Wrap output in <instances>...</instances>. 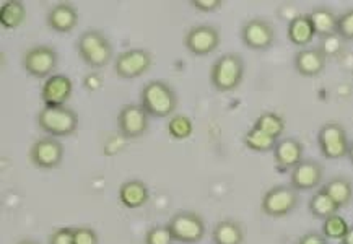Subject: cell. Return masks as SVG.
<instances>
[{
  "instance_id": "6da1fadb",
  "label": "cell",
  "mask_w": 353,
  "mask_h": 244,
  "mask_svg": "<svg viewBox=\"0 0 353 244\" xmlns=\"http://www.w3.org/2000/svg\"><path fill=\"white\" fill-rule=\"evenodd\" d=\"M140 106L150 117L166 119L178 110V94L166 81L152 80L140 92Z\"/></svg>"
},
{
  "instance_id": "7a4b0ae2",
  "label": "cell",
  "mask_w": 353,
  "mask_h": 244,
  "mask_svg": "<svg viewBox=\"0 0 353 244\" xmlns=\"http://www.w3.org/2000/svg\"><path fill=\"white\" fill-rule=\"evenodd\" d=\"M77 52L90 69H105L112 59V44L103 31L90 28L77 39Z\"/></svg>"
},
{
  "instance_id": "3957f363",
  "label": "cell",
  "mask_w": 353,
  "mask_h": 244,
  "mask_svg": "<svg viewBox=\"0 0 353 244\" xmlns=\"http://www.w3.org/2000/svg\"><path fill=\"white\" fill-rule=\"evenodd\" d=\"M246 64L244 59L236 52H226L212 64L210 83L216 92H234L243 83Z\"/></svg>"
},
{
  "instance_id": "277c9868",
  "label": "cell",
  "mask_w": 353,
  "mask_h": 244,
  "mask_svg": "<svg viewBox=\"0 0 353 244\" xmlns=\"http://www.w3.org/2000/svg\"><path fill=\"white\" fill-rule=\"evenodd\" d=\"M36 124L49 137H69L79 129V114L69 106H44L41 108L38 116H36Z\"/></svg>"
},
{
  "instance_id": "5b68a950",
  "label": "cell",
  "mask_w": 353,
  "mask_h": 244,
  "mask_svg": "<svg viewBox=\"0 0 353 244\" xmlns=\"http://www.w3.org/2000/svg\"><path fill=\"white\" fill-rule=\"evenodd\" d=\"M166 225L176 243L197 244L205 236V220L194 210L176 212Z\"/></svg>"
},
{
  "instance_id": "8992f818",
  "label": "cell",
  "mask_w": 353,
  "mask_h": 244,
  "mask_svg": "<svg viewBox=\"0 0 353 244\" xmlns=\"http://www.w3.org/2000/svg\"><path fill=\"white\" fill-rule=\"evenodd\" d=\"M300 203V194L296 189H293L290 184H277L270 187L264 194L261 202V210L267 216L272 218H282L292 214Z\"/></svg>"
},
{
  "instance_id": "52a82bcc",
  "label": "cell",
  "mask_w": 353,
  "mask_h": 244,
  "mask_svg": "<svg viewBox=\"0 0 353 244\" xmlns=\"http://www.w3.org/2000/svg\"><path fill=\"white\" fill-rule=\"evenodd\" d=\"M318 145L321 155L327 160H342L348 156V142L347 132L339 122H325L318 132Z\"/></svg>"
},
{
  "instance_id": "ba28073f",
  "label": "cell",
  "mask_w": 353,
  "mask_h": 244,
  "mask_svg": "<svg viewBox=\"0 0 353 244\" xmlns=\"http://www.w3.org/2000/svg\"><path fill=\"white\" fill-rule=\"evenodd\" d=\"M153 65V54L147 49H128L114 59V72L122 80H134L147 74Z\"/></svg>"
},
{
  "instance_id": "9c48e42d",
  "label": "cell",
  "mask_w": 353,
  "mask_h": 244,
  "mask_svg": "<svg viewBox=\"0 0 353 244\" xmlns=\"http://www.w3.org/2000/svg\"><path fill=\"white\" fill-rule=\"evenodd\" d=\"M57 64L59 56L56 49L46 46V44L30 48L28 51H25L23 59H21V65H23L26 74L39 80H48L52 75V72L56 70Z\"/></svg>"
},
{
  "instance_id": "30bf717a",
  "label": "cell",
  "mask_w": 353,
  "mask_h": 244,
  "mask_svg": "<svg viewBox=\"0 0 353 244\" xmlns=\"http://www.w3.org/2000/svg\"><path fill=\"white\" fill-rule=\"evenodd\" d=\"M28 158L34 168L43 171L56 170L64 160V145L54 137H41L30 147Z\"/></svg>"
},
{
  "instance_id": "8fae6325",
  "label": "cell",
  "mask_w": 353,
  "mask_h": 244,
  "mask_svg": "<svg viewBox=\"0 0 353 244\" xmlns=\"http://www.w3.org/2000/svg\"><path fill=\"white\" fill-rule=\"evenodd\" d=\"M220 30L214 25H196L184 34V46L192 56L205 57L214 54L220 46Z\"/></svg>"
},
{
  "instance_id": "7c38bea8",
  "label": "cell",
  "mask_w": 353,
  "mask_h": 244,
  "mask_svg": "<svg viewBox=\"0 0 353 244\" xmlns=\"http://www.w3.org/2000/svg\"><path fill=\"white\" fill-rule=\"evenodd\" d=\"M148 125H150V116L140 106V103L124 105L117 114V129L125 139L142 137L147 134Z\"/></svg>"
},
{
  "instance_id": "4fadbf2b",
  "label": "cell",
  "mask_w": 353,
  "mask_h": 244,
  "mask_svg": "<svg viewBox=\"0 0 353 244\" xmlns=\"http://www.w3.org/2000/svg\"><path fill=\"white\" fill-rule=\"evenodd\" d=\"M243 44L252 51H265L272 48L275 41V28L265 18H251L241 26Z\"/></svg>"
},
{
  "instance_id": "5bb4252c",
  "label": "cell",
  "mask_w": 353,
  "mask_h": 244,
  "mask_svg": "<svg viewBox=\"0 0 353 244\" xmlns=\"http://www.w3.org/2000/svg\"><path fill=\"white\" fill-rule=\"evenodd\" d=\"M324 179V166L313 158H305L295 170L290 173V186L300 191H311L319 187Z\"/></svg>"
},
{
  "instance_id": "9a60e30c",
  "label": "cell",
  "mask_w": 353,
  "mask_h": 244,
  "mask_svg": "<svg viewBox=\"0 0 353 244\" xmlns=\"http://www.w3.org/2000/svg\"><path fill=\"white\" fill-rule=\"evenodd\" d=\"M72 93H74V81L62 74L51 75L41 87V99L48 108L65 106L72 98Z\"/></svg>"
},
{
  "instance_id": "2e32d148",
  "label": "cell",
  "mask_w": 353,
  "mask_h": 244,
  "mask_svg": "<svg viewBox=\"0 0 353 244\" xmlns=\"http://www.w3.org/2000/svg\"><path fill=\"white\" fill-rule=\"evenodd\" d=\"M303 155H305V147H303L300 140L293 137L280 139L277 145L274 148L275 168H277L280 173H288V171L292 173V171L305 160Z\"/></svg>"
},
{
  "instance_id": "e0dca14e",
  "label": "cell",
  "mask_w": 353,
  "mask_h": 244,
  "mask_svg": "<svg viewBox=\"0 0 353 244\" xmlns=\"http://www.w3.org/2000/svg\"><path fill=\"white\" fill-rule=\"evenodd\" d=\"M46 25L56 33H70L79 25V10L72 3H56L48 12Z\"/></svg>"
},
{
  "instance_id": "ac0fdd59",
  "label": "cell",
  "mask_w": 353,
  "mask_h": 244,
  "mask_svg": "<svg viewBox=\"0 0 353 244\" xmlns=\"http://www.w3.org/2000/svg\"><path fill=\"white\" fill-rule=\"evenodd\" d=\"M325 61H327V57L324 56V52L319 48H305L295 54L293 65H295V70L301 77L311 79V77L323 74V70L325 69Z\"/></svg>"
},
{
  "instance_id": "d6986e66",
  "label": "cell",
  "mask_w": 353,
  "mask_h": 244,
  "mask_svg": "<svg viewBox=\"0 0 353 244\" xmlns=\"http://www.w3.org/2000/svg\"><path fill=\"white\" fill-rule=\"evenodd\" d=\"M150 199V189L140 179H130L121 184L119 202L125 209L135 210L143 207Z\"/></svg>"
},
{
  "instance_id": "ffe728a7",
  "label": "cell",
  "mask_w": 353,
  "mask_h": 244,
  "mask_svg": "<svg viewBox=\"0 0 353 244\" xmlns=\"http://www.w3.org/2000/svg\"><path fill=\"white\" fill-rule=\"evenodd\" d=\"M287 36L290 43L305 49V46H307L316 36L314 26L311 23L310 13H300V15L293 17L288 23Z\"/></svg>"
},
{
  "instance_id": "44dd1931",
  "label": "cell",
  "mask_w": 353,
  "mask_h": 244,
  "mask_svg": "<svg viewBox=\"0 0 353 244\" xmlns=\"http://www.w3.org/2000/svg\"><path fill=\"white\" fill-rule=\"evenodd\" d=\"M246 233L243 225L236 220H220L212 228L214 244H243Z\"/></svg>"
},
{
  "instance_id": "7402d4cb",
  "label": "cell",
  "mask_w": 353,
  "mask_h": 244,
  "mask_svg": "<svg viewBox=\"0 0 353 244\" xmlns=\"http://www.w3.org/2000/svg\"><path fill=\"white\" fill-rule=\"evenodd\" d=\"M310 18L311 23L314 26L316 36H319V38H327V36L337 34L339 15H336V12H334L332 8L325 6L314 7L313 10L310 12Z\"/></svg>"
},
{
  "instance_id": "603a6c76",
  "label": "cell",
  "mask_w": 353,
  "mask_h": 244,
  "mask_svg": "<svg viewBox=\"0 0 353 244\" xmlns=\"http://www.w3.org/2000/svg\"><path fill=\"white\" fill-rule=\"evenodd\" d=\"M327 192V196L337 203L341 209L347 207L353 199V184L350 179L343 178V176H336V178L329 179L327 183L321 186Z\"/></svg>"
},
{
  "instance_id": "cb8c5ba5",
  "label": "cell",
  "mask_w": 353,
  "mask_h": 244,
  "mask_svg": "<svg viewBox=\"0 0 353 244\" xmlns=\"http://www.w3.org/2000/svg\"><path fill=\"white\" fill-rule=\"evenodd\" d=\"M26 8L20 0H8L0 7V25L6 30H17L25 23Z\"/></svg>"
},
{
  "instance_id": "d4e9b609",
  "label": "cell",
  "mask_w": 353,
  "mask_h": 244,
  "mask_svg": "<svg viewBox=\"0 0 353 244\" xmlns=\"http://www.w3.org/2000/svg\"><path fill=\"white\" fill-rule=\"evenodd\" d=\"M307 209H310V214L313 215L314 218L324 221L325 218H329V216L339 214L341 207H339L337 203L327 196V192L321 187L319 191H316L313 196H311L310 202H307Z\"/></svg>"
},
{
  "instance_id": "484cf974",
  "label": "cell",
  "mask_w": 353,
  "mask_h": 244,
  "mask_svg": "<svg viewBox=\"0 0 353 244\" xmlns=\"http://www.w3.org/2000/svg\"><path fill=\"white\" fill-rule=\"evenodd\" d=\"M252 128H256L261 132H264L270 137L280 140L282 134L285 132V128H287V122H285L283 116L277 114V112L267 111L262 112V114L257 116V119L252 124Z\"/></svg>"
},
{
  "instance_id": "4316f807",
  "label": "cell",
  "mask_w": 353,
  "mask_h": 244,
  "mask_svg": "<svg viewBox=\"0 0 353 244\" xmlns=\"http://www.w3.org/2000/svg\"><path fill=\"white\" fill-rule=\"evenodd\" d=\"M277 142H279L277 139H274V137H270V135L261 132V130H257L256 128L249 129L243 137V143L246 145V148H249V150H252V152H257V153L274 152Z\"/></svg>"
},
{
  "instance_id": "83f0119b",
  "label": "cell",
  "mask_w": 353,
  "mask_h": 244,
  "mask_svg": "<svg viewBox=\"0 0 353 244\" xmlns=\"http://www.w3.org/2000/svg\"><path fill=\"white\" fill-rule=\"evenodd\" d=\"M166 129H168L170 137H173L174 140H185L191 137L194 132V122L191 117L185 114H174L168 119Z\"/></svg>"
},
{
  "instance_id": "f1b7e54d",
  "label": "cell",
  "mask_w": 353,
  "mask_h": 244,
  "mask_svg": "<svg viewBox=\"0 0 353 244\" xmlns=\"http://www.w3.org/2000/svg\"><path fill=\"white\" fill-rule=\"evenodd\" d=\"M348 232H350V225H348V221L339 214L325 218L323 221V228H321V233H323L325 238L339 239V241H342V239L347 236Z\"/></svg>"
},
{
  "instance_id": "f546056e",
  "label": "cell",
  "mask_w": 353,
  "mask_h": 244,
  "mask_svg": "<svg viewBox=\"0 0 353 244\" xmlns=\"http://www.w3.org/2000/svg\"><path fill=\"white\" fill-rule=\"evenodd\" d=\"M168 225H155L145 233V244H174Z\"/></svg>"
},
{
  "instance_id": "4dcf8cb0",
  "label": "cell",
  "mask_w": 353,
  "mask_h": 244,
  "mask_svg": "<svg viewBox=\"0 0 353 244\" xmlns=\"http://www.w3.org/2000/svg\"><path fill=\"white\" fill-rule=\"evenodd\" d=\"M319 49L324 52L325 57H341L345 51V41L339 34L327 36V38H321Z\"/></svg>"
},
{
  "instance_id": "1f68e13d",
  "label": "cell",
  "mask_w": 353,
  "mask_h": 244,
  "mask_svg": "<svg viewBox=\"0 0 353 244\" xmlns=\"http://www.w3.org/2000/svg\"><path fill=\"white\" fill-rule=\"evenodd\" d=\"M337 34L341 36L345 43H352L353 41V8L345 10L339 15Z\"/></svg>"
},
{
  "instance_id": "d6a6232c",
  "label": "cell",
  "mask_w": 353,
  "mask_h": 244,
  "mask_svg": "<svg viewBox=\"0 0 353 244\" xmlns=\"http://www.w3.org/2000/svg\"><path fill=\"white\" fill-rule=\"evenodd\" d=\"M74 244H99V236L93 228L77 227L74 228Z\"/></svg>"
},
{
  "instance_id": "836d02e7",
  "label": "cell",
  "mask_w": 353,
  "mask_h": 244,
  "mask_svg": "<svg viewBox=\"0 0 353 244\" xmlns=\"http://www.w3.org/2000/svg\"><path fill=\"white\" fill-rule=\"evenodd\" d=\"M48 244H74V228H57L49 234Z\"/></svg>"
},
{
  "instance_id": "e575fe53",
  "label": "cell",
  "mask_w": 353,
  "mask_h": 244,
  "mask_svg": "<svg viewBox=\"0 0 353 244\" xmlns=\"http://www.w3.org/2000/svg\"><path fill=\"white\" fill-rule=\"evenodd\" d=\"M223 6L221 0H191V7L196 8L199 12L210 13L219 10V8Z\"/></svg>"
},
{
  "instance_id": "d590c367",
  "label": "cell",
  "mask_w": 353,
  "mask_h": 244,
  "mask_svg": "<svg viewBox=\"0 0 353 244\" xmlns=\"http://www.w3.org/2000/svg\"><path fill=\"white\" fill-rule=\"evenodd\" d=\"M296 244H329V239L319 232H310L303 234Z\"/></svg>"
},
{
  "instance_id": "8d00e7d4",
  "label": "cell",
  "mask_w": 353,
  "mask_h": 244,
  "mask_svg": "<svg viewBox=\"0 0 353 244\" xmlns=\"http://www.w3.org/2000/svg\"><path fill=\"white\" fill-rule=\"evenodd\" d=\"M341 244H353V227H350V232L347 233V236L342 239Z\"/></svg>"
},
{
  "instance_id": "74e56055",
  "label": "cell",
  "mask_w": 353,
  "mask_h": 244,
  "mask_svg": "<svg viewBox=\"0 0 353 244\" xmlns=\"http://www.w3.org/2000/svg\"><path fill=\"white\" fill-rule=\"evenodd\" d=\"M348 160H350V163L353 165V142H350V148H348Z\"/></svg>"
},
{
  "instance_id": "f35d334b",
  "label": "cell",
  "mask_w": 353,
  "mask_h": 244,
  "mask_svg": "<svg viewBox=\"0 0 353 244\" xmlns=\"http://www.w3.org/2000/svg\"><path fill=\"white\" fill-rule=\"evenodd\" d=\"M17 244H38V243L33 241V239H28V238H26V239H21V241H18Z\"/></svg>"
}]
</instances>
